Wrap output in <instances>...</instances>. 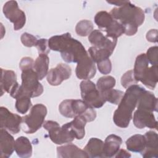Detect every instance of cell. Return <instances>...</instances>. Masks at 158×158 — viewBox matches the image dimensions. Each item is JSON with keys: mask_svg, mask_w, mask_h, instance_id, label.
Instances as JSON below:
<instances>
[{"mask_svg": "<svg viewBox=\"0 0 158 158\" xmlns=\"http://www.w3.org/2000/svg\"><path fill=\"white\" fill-rule=\"evenodd\" d=\"M48 45L50 49L60 52L63 60L68 63H78L88 55L83 44L69 33L52 36L48 40Z\"/></svg>", "mask_w": 158, "mask_h": 158, "instance_id": "obj_1", "label": "cell"}, {"mask_svg": "<svg viewBox=\"0 0 158 158\" xmlns=\"http://www.w3.org/2000/svg\"><path fill=\"white\" fill-rule=\"evenodd\" d=\"M110 14L123 26L124 33L127 36L135 35L138 27L142 25L144 20L143 10L129 1L119 7L113 8Z\"/></svg>", "mask_w": 158, "mask_h": 158, "instance_id": "obj_2", "label": "cell"}, {"mask_svg": "<svg viewBox=\"0 0 158 158\" xmlns=\"http://www.w3.org/2000/svg\"><path fill=\"white\" fill-rule=\"evenodd\" d=\"M144 90V88L138 85H133L127 88L113 115V121L117 127L124 128L128 126L138 100Z\"/></svg>", "mask_w": 158, "mask_h": 158, "instance_id": "obj_3", "label": "cell"}, {"mask_svg": "<svg viewBox=\"0 0 158 158\" xmlns=\"http://www.w3.org/2000/svg\"><path fill=\"white\" fill-rule=\"evenodd\" d=\"M59 110L61 115L67 118H74L81 115L87 122H92L96 117V112L83 100L65 99L59 106Z\"/></svg>", "mask_w": 158, "mask_h": 158, "instance_id": "obj_4", "label": "cell"}, {"mask_svg": "<svg viewBox=\"0 0 158 158\" xmlns=\"http://www.w3.org/2000/svg\"><path fill=\"white\" fill-rule=\"evenodd\" d=\"M22 85L15 94L14 98L16 99L21 95H25L30 98L38 97L43 92V86L39 82L38 75L33 69L22 70Z\"/></svg>", "mask_w": 158, "mask_h": 158, "instance_id": "obj_5", "label": "cell"}, {"mask_svg": "<svg viewBox=\"0 0 158 158\" xmlns=\"http://www.w3.org/2000/svg\"><path fill=\"white\" fill-rule=\"evenodd\" d=\"M47 114V108L42 104H36L32 107L29 114L22 117L23 131L32 134L38 130L44 123Z\"/></svg>", "mask_w": 158, "mask_h": 158, "instance_id": "obj_6", "label": "cell"}, {"mask_svg": "<svg viewBox=\"0 0 158 158\" xmlns=\"http://www.w3.org/2000/svg\"><path fill=\"white\" fill-rule=\"evenodd\" d=\"M83 101L93 108H100L106 102L102 94L96 85L89 80H83L80 85Z\"/></svg>", "mask_w": 158, "mask_h": 158, "instance_id": "obj_7", "label": "cell"}, {"mask_svg": "<svg viewBox=\"0 0 158 158\" xmlns=\"http://www.w3.org/2000/svg\"><path fill=\"white\" fill-rule=\"evenodd\" d=\"M43 127L49 133L51 140L56 144H62L72 142L75 137L66 128L60 127L55 121L46 120L43 123Z\"/></svg>", "mask_w": 158, "mask_h": 158, "instance_id": "obj_8", "label": "cell"}, {"mask_svg": "<svg viewBox=\"0 0 158 158\" xmlns=\"http://www.w3.org/2000/svg\"><path fill=\"white\" fill-rule=\"evenodd\" d=\"M5 17L14 23V29L19 30L22 28L26 22L25 12L19 8L18 3L15 1L6 2L2 9Z\"/></svg>", "mask_w": 158, "mask_h": 158, "instance_id": "obj_9", "label": "cell"}, {"mask_svg": "<svg viewBox=\"0 0 158 158\" xmlns=\"http://www.w3.org/2000/svg\"><path fill=\"white\" fill-rule=\"evenodd\" d=\"M1 128H4L12 134L18 133L21 128L22 117L13 114L6 107H0Z\"/></svg>", "mask_w": 158, "mask_h": 158, "instance_id": "obj_10", "label": "cell"}, {"mask_svg": "<svg viewBox=\"0 0 158 158\" xmlns=\"http://www.w3.org/2000/svg\"><path fill=\"white\" fill-rule=\"evenodd\" d=\"M72 74L70 67L65 64H59L51 69L47 74V81L52 86H57L64 80L69 79Z\"/></svg>", "mask_w": 158, "mask_h": 158, "instance_id": "obj_11", "label": "cell"}, {"mask_svg": "<svg viewBox=\"0 0 158 158\" xmlns=\"http://www.w3.org/2000/svg\"><path fill=\"white\" fill-rule=\"evenodd\" d=\"M19 87L20 85L17 81V76L15 73L12 70L1 69V96L3 94L4 92L6 91L9 93L12 98H14Z\"/></svg>", "mask_w": 158, "mask_h": 158, "instance_id": "obj_12", "label": "cell"}, {"mask_svg": "<svg viewBox=\"0 0 158 158\" xmlns=\"http://www.w3.org/2000/svg\"><path fill=\"white\" fill-rule=\"evenodd\" d=\"M88 40L93 46L98 48L106 49L114 51L117 42V39L104 36L99 30H93L89 35Z\"/></svg>", "mask_w": 158, "mask_h": 158, "instance_id": "obj_13", "label": "cell"}, {"mask_svg": "<svg viewBox=\"0 0 158 158\" xmlns=\"http://www.w3.org/2000/svg\"><path fill=\"white\" fill-rule=\"evenodd\" d=\"M96 72V68L94 61L88 55L81 59L78 63L75 70L76 75L81 80H89Z\"/></svg>", "mask_w": 158, "mask_h": 158, "instance_id": "obj_14", "label": "cell"}, {"mask_svg": "<svg viewBox=\"0 0 158 158\" xmlns=\"http://www.w3.org/2000/svg\"><path fill=\"white\" fill-rule=\"evenodd\" d=\"M133 119L135 126L139 129L145 127L156 129L157 128V122L152 112L137 109L134 113Z\"/></svg>", "mask_w": 158, "mask_h": 158, "instance_id": "obj_15", "label": "cell"}, {"mask_svg": "<svg viewBox=\"0 0 158 158\" xmlns=\"http://www.w3.org/2000/svg\"><path fill=\"white\" fill-rule=\"evenodd\" d=\"M146 139V146L141 153L143 157H158V136L153 131H147L144 135Z\"/></svg>", "mask_w": 158, "mask_h": 158, "instance_id": "obj_16", "label": "cell"}, {"mask_svg": "<svg viewBox=\"0 0 158 158\" xmlns=\"http://www.w3.org/2000/svg\"><path fill=\"white\" fill-rule=\"evenodd\" d=\"M87 121L86 118L81 115L74 117V119L62 125L70 131V133L77 139H81L85 135V127Z\"/></svg>", "mask_w": 158, "mask_h": 158, "instance_id": "obj_17", "label": "cell"}, {"mask_svg": "<svg viewBox=\"0 0 158 158\" xmlns=\"http://www.w3.org/2000/svg\"><path fill=\"white\" fill-rule=\"evenodd\" d=\"M15 141L7 130L1 128L0 152L2 158H8L15 150Z\"/></svg>", "mask_w": 158, "mask_h": 158, "instance_id": "obj_18", "label": "cell"}, {"mask_svg": "<svg viewBox=\"0 0 158 158\" xmlns=\"http://www.w3.org/2000/svg\"><path fill=\"white\" fill-rule=\"evenodd\" d=\"M137 109L149 112L157 110V99L153 93L144 90L140 95L137 102Z\"/></svg>", "mask_w": 158, "mask_h": 158, "instance_id": "obj_19", "label": "cell"}, {"mask_svg": "<svg viewBox=\"0 0 158 158\" xmlns=\"http://www.w3.org/2000/svg\"><path fill=\"white\" fill-rule=\"evenodd\" d=\"M122 143V138L115 135H110L105 139L104 143L102 157H112L120 149Z\"/></svg>", "mask_w": 158, "mask_h": 158, "instance_id": "obj_20", "label": "cell"}, {"mask_svg": "<svg viewBox=\"0 0 158 158\" xmlns=\"http://www.w3.org/2000/svg\"><path fill=\"white\" fill-rule=\"evenodd\" d=\"M149 64L146 54L142 53L136 57L133 71L135 78L137 81L141 82L148 73L150 69Z\"/></svg>", "mask_w": 158, "mask_h": 158, "instance_id": "obj_21", "label": "cell"}, {"mask_svg": "<svg viewBox=\"0 0 158 158\" xmlns=\"http://www.w3.org/2000/svg\"><path fill=\"white\" fill-rule=\"evenodd\" d=\"M58 157H88L84 150L73 144H69L57 148Z\"/></svg>", "mask_w": 158, "mask_h": 158, "instance_id": "obj_22", "label": "cell"}, {"mask_svg": "<svg viewBox=\"0 0 158 158\" xmlns=\"http://www.w3.org/2000/svg\"><path fill=\"white\" fill-rule=\"evenodd\" d=\"M104 142L97 138H91L84 148L88 157H102Z\"/></svg>", "mask_w": 158, "mask_h": 158, "instance_id": "obj_23", "label": "cell"}, {"mask_svg": "<svg viewBox=\"0 0 158 158\" xmlns=\"http://www.w3.org/2000/svg\"><path fill=\"white\" fill-rule=\"evenodd\" d=\"M15 151L22 158L30 157L32 155V146L29 139L25 136H20L15 143Z\"/></svg>", "mask_w": 158, "mask_h": 158, "instance_id": "obj_24", "label": "cell"}, {"mask_svg": "<svg viewBox=\"0 0 158 158\" xmlns=\"http://www.w3.org/2000/svg\"><path fill=\"white\" fill-rule=\"evenodd\" d=\"M49 59L48 54H39L33 64V70L38 75L40 80H41L48 73Z\"/></svg>", "mask_w": 158, "mask_h": 158, "instance_id": "obj_25", "label": "cell"}, {"mask_svg": "<svg viewBox=\"0 0 158 158\" xmlns=\"http://www.w3.org/2000/svg\"><path fill=\"white\" fill-rule=\"evenodd\" d=\"M126 146L128 150L141 153L146 146V139L144 135L137 134L129 138L126 141Z\"/></svg>", "mask_w": 158, "mask_h": 158, "instance_id": "obj_26", "label": "cell"}, {"mask_svg": "<svg viewBox=\"0 0 158 158\" xmlns=\"http://www.w3.org/2000/svg\"><path fill=\"white\" fill-rule=\"evenodd\" d=\"M114 20L110 13L103 10L98 12L94 17L95 23L100 30L104 31L112 23Z\"/></svg>", "mask_w": 158, "mask_h": 158, "instance_id": "obj_27", "label": "cell"}, {"mask_svg": "<svg viewBox=\"0 0 158 158\" xmlns=\"http://www.w3.org/2000/svg\"><path fill=\"white\" fill-rule=\"evenodd\" d=\"M88 52L90 57L94 61V62L98 63L102 60L109 59L113 52L108 49L91 46L89 48Z\"/></svg>", "mask_w": 158, "mask_h": 158, "instance_id": "obj_28", "label": "cell"}, {"mask_svg": "<svg viewBox=\"0 0 158 158\" xmlns=\"http://www.w3.org/2000/svg\"><path fill=\"white\" fill-rule=\"evenodd\" d=\"M141 83L151 89L155 88L157 83V65H152L150 67L148 73Z\"/></svg>", "mask_w": 158, "mask_h": 158, "instance_id": "obj_29", "label": "cell"}, {"mask_svg": "<svg viewBox=\"0 0 158 158\" xmlns=\"http://www.w3.org/2000/svg\"><path fill=\"white\" fill-rule=\"evenodd\" d=\"M115 79L113 77L104 76L99 78L96 86L97 89L101 93H103L112 89L115 86Z\"/></svg>", "mask_w": 158, "mask_h": 158, "instance_id": "obj_30", "label": "cell"}, {"mask_svg": "<svg viewBox=\"0 0 158 158\" xmlns=\"http://www.w3.org/2000/svg\"><path fill=\"white\" fill-rule=\"evenodd\" d=\"M30 97L25 95L19 96L16 98L15 108L18 112L25 114L31 106V102Z\"/></svg>", "mask_w": 158, "mask_h": 158, "instance_id": "obj_31", "label": "cell"}, {"mask_svg": "<svg viewBox=\"0 0 158 158\" xmlns=\"http://www.w3.org/2000/svg\"><path fill=\"white\" fill-rule=\"evenodd\" d=\"M93 30V23L88 20H82L78 22L75 27V31L80 36H86L89 35Z\"/></svg>", "mask_w": 158, "mask_h": 158, "instance_id": "obj_32", "label": "cell"}, {"mask_svg": "<svg viewBox=\"0 0 158 158\" xmlns=\"http://www.w3.org/2000/svg\"><path fill=\"white\" fill-rule=\"evenodd\" d=\"M106 36L112 38L117 39L124 33V28L123 26L116 20H114L112 23L106 30Z\"/></svg>", "mask_w": 158, "mask_h": 158, "instance_id": "obj_33", "label": "cell"}, {"mask_svg": "<svg viewBox=\"0 0 158 158\" xmlns=\"http://www.w3.org/2000/svg\"><path fill=\"white\" fill-rule=\"evenodd\" d=\"M102 94L106 101L115 105H118L121 101L124 93L120 90L111 89Z\"/></svg>", "mask_w": 158, "mask_h": 158, "instance_id": "obj_34", "label": "cell"}, {"mask_svg": "<svg viewBox=\"0 0 158 158\" xmlns=\"http://www.w3.org/2000/svg\"><path fill=\"white\" fill-rule=\"evenodd\" d=\"M138 81L135 78L133 70L125 72L121 78V84L125 88H127L133 85H136Z\"/></svg>", "mask_w": 158, "mask_h": 158, "instance_id": "obj_35", "label": "cell"}, {"mask_svg": "<svg viewBox=\"0 0 158 158\" xmlns=\"http://www.w3.org/2000/svg\"><path fill=\"white\" fill-rule=\"evenodd\" d=\"M20 40L25 46L33 47L36 46L38 40H37L35 36L30 33H23L20 37Z\"/></svg>", "mask_w": 158, "mask_h": 158, "instance_id": "obj_36", "label": "cell"}, {"mask_svg": "<svg viewBox=\"0 0 158 158\" xmlns=\"http://www.w3.org/2000/svg\"><path fill=\"white\" fill-rule=\"evenodd\" d=\"M146 55L149 64H151L152 65H157V46H152L149 48L148 49Z\"/></svg>", "mask_w": 158, "mask_h": 158, "instance_id": "obj_37", "label": "cell"}, {"mask_svg": "<svg viewBox=\"0 0 158 158\" xmlns=\"http://www.w3.org/2000/svg\"><path fill=\"white\" fill-rule=\"evenodd\" d=\"M99 71L104 75L109 74L112 70V64L109 59L102 60L97 63Z\"/></svg>", "mask_w": 158, "mask_h": 158, "instance_id": "obj_38", "label": "cell"}, {"mask_svg": "<svg viewBox=\"0 0 158 158\" xmlns=\"http://www.w3.org/2000/svg\"><path fill=\"white\" fill-rule=\"evenodd\" d=\"M36 47L38 51L39 54H48L50 51V48L48 45V40L45 38L38 40Z\"/></svg>", "mask_w": 158, "mask_h": 158, "instance_id": "obj_39", "label": "cell"}, {"mask_svg": "<svg viewBox=\"0 0 158 158\" xmlns=\"http://www.w3.org/2000/svg\"><path fill=\"white\" fill-rule=\"evenodd\" d=\"M34 60L31 57H23L19 63V67L21 70H24L28 69H33Z\"/></svg>", "mask_w": 158, "mask_h": 158, "instance_id": "obj_40", "label": "cell"}, {"mask_svg": "<svg viewBox=\"0 0 158 158\" xmlns=\"http://www.w3.org/2000/svg\"><path fill=\"white\" fill-rule=\"evenodd\" d=\"M146 39L148 41L156 43L157 41V30L151 29L146 33Z\"/></svg>", "mask_w": 158, "mask_h": 158, "instance_id": "obj_41", "label": "cell"}, {"mask_svg": "<svg viewBox=\"0 0 158 158\" xmlns=\"http://www.w3.org/2000/svg\"><path fill=\"white\" fill-rule=\"evenodd\" d=\"M114 157L117 158H128L131 157V154L125 149H119Z\"/></svg>", "mask_w": 158, "mask_h": 158, "instance_id": "obj_42", "label": "cell"}, {"mask_svg": "<svg viewBox=\"0 0 158 158\" xmlns=\"http://www.w3.org/2000/svg\"><path fill=\"white\" fill-rule=\"evenodd\" d=\"M127 1H107V2L120 7L122 5L125 4L127 2Z\"/></svg>", "mask_w": 158, "mask_h": 158, "instance_id": "obj_43", "label": "cell"}]
</instances>
